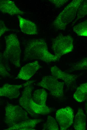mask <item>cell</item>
<instances>
[{"mask_svg": "<svg viewBox=\"0 0 87 130\" xmlns=\"http://www.w3.org/2000/svg\"><path fill=\"white\" fill-rule=\"evenodd\" d=\"M60 58L49 52L46 42L42 39L30 40L25 45V61L37 60L49 63L58 61Z\"/></svg>", "mask_w": 87, "mask_h": 130, "instance_id": "obj_1", "label": "cell"}, {"mask_svg": "<svg viewBox=\"0 0 87 130\" xmlns=\"http://www.w3.org/2000/svg\"><path fill=\"white\" fill-rule=\"evenodd\" d=\"M33 89L32 84L25 87L19 100L20 105L32 116L49 114L51 111L50 108L46 106L38 104L34 101L32 96Z\"/></svg>", "mask_w": 87, "mask_h": 130, "instance_id": "obj_2", "label": "cell"}, {"mask_svg": "<svg viewBox=\"0 0 87 130\" xmlns=\"http://www.w3.org/2000/svg\"><path fill=\"white\" fill-rule=\"evenodd\" d=\"M5 48L2 54L4 58L15 66H20L21 50L20 43L16 35L10 34L4 37Z\"/></svg>", "mask_w": 87, "mask_h": 130, "instance_id": "obj_3", "label": "cell"}, {"mask_svg": "<svg viewBox=\"0 0 87 130\" xmlns=\"http://www.w3.org/2000/svg\"><path fill=\"white\" fill-rule=\"evenodd\" d=\"M83 1L73 0L68 4L53 22L54 26L58 30H64L67 25L74 19L78 8Z\"/></svg>", "mask_w": 87, "mask_h": 130, "instance_id": "obj_4", "label": "cell"}, {"mask_svg": "<svg viewBox=\"0 0 87 130\" xmlns=\"http://www.w3.org/2000/svg\"><path fill=\"white\" fill-rule=\"evenodd\" d=\"M5 111L4 123L9 127L29 119L27 112L18 105L8 104Z\"/></svg>", "mask_w": 87, "mask_h": 130, "instance_id": "obj_5", "label": "cell"}, {"mask_svg": "<svg viewBox=\"0 0 87 130\" xmlns=\"http://www.w3.org/2000/svg\"><path fill=\"white\" fill-rule=\"evenodd\" d=\"M52 48L54 55L60 58L73 50V39L70 35L60 34L53 40Z\"/></svg>", "mask_w": 87, "mask_h": 130, "instance_id": "obj_6", "label": "cell"}, {"mask_svg": "<svg viewBox=\"0 0 87 130\" xmlns=\"http://www.w3.org/2000/svg\"><path fill=\"white\" fill-rule=\"evenodd\" d=\"M58 79L52 76H45L37 85L48 90L52 96L60 97L63 95L64 83L59 81Z\"/></svg>", "mask_w": 87, "mask_h": 130, "instance_id": "obj_7", "label": "cell"}, {"mask_svg": "<svg viewBox=\"0 0 87 130\" xmlns=\"http://www.w3.org/2000/svg\"><path fill=\"white\" fill-rule=\"evenodd\" d=\"M74 113L72 109L69 106L61 108L56 111V119L60 130H66L70 126L73 122Z\"/></svg>", "mask_w": 87, "mask_h": 130, "instance_id": "obj_8", "label": "cell"}, {"mask_svg": "<svg viewBox=\"0 0 87 130\" xmlns=\"http://www.w3.org/2000/svg\"><path fill=\"white\" fill-rule=\"evenodd\" d=\"M35 81H29L19 84H5L0 87V97H5L10 99L16 98L20 95V89L21 88L31 84Z\"/></svg>", "mask_w": 87, "mask_h": 130, "instance_id": "obj_9", "label": "cell"}, {"mask_svg": "<svg viewBox=\"0 0 87 130\" xmlns=\"http://www.w3.org/2000/svg\"><path fill=\"white\" fill-rule=\"evenodd\" d=\"M40 68L37 61L27 64L21 68L17 78L23 80H28Z\"/></svg>", "mask_w": 87, "mask_h": 130, "instance_id": "obj_10", "label": "cell"}, {"mask_svg": "<svg viewBox=\"0 0 87 130\" xmlns=\"http://www.w3.org/2000/svg\"><path fill=\"white\" fill-rule=\"evenodd\" d=\"M50 70L52 76L57 79L62 80L64 83L68 85L73 83L78 77L77 75L62 71L56 66L51 67Z\"/></svg>", "mask_w": 87, "mask_h": 130, "instance_id": "obj_11", "label": "cell"}, {"mask_svg": "<svg viewBox=\"0 0 87 130\" xmlns=\"http://www.w3.org/2000/svg\"><path fill=\"white\" fill-rule=\"evenodd\" d=\"M0 11L11 15H19L24 13L17 7L14 2L9 0H0Z\"/></svg>", "mask_w": 87, "mask_h": 130, "instance_id": "obj_12", "label": "cell"}, {"mask_svg": "<svg viewBox=\"0 0 87 130\" xmlns=\"http://www.w3.org/2000/svg\"><path fill=\"white\" fill-rule=\"evenodd\" d=\"M19 26L21 31L28 35H35L38 33L37 26L34 22L25 19L20 15H18Z\"/></svg>", "mask_w": 87, "mask_h": 130, "instance_id": "obj_13", "label": "cell"}, {"mask_svg": "<svg viewBox=\"0 0 87 130\" xmlns=\"http://www.w3.org/2000/svg\"><path fill=\"white\" fill-rule=\"evenodd\" d=\"M42 121L41 119H28L24 120L5 130H34L36 125Z\"/></svg>", "mask_w": 87, "mask_h": 130, "instance_id": "obj_14", "label": "cell"}, {"mask_svg": "<svg viewBox=\"0 0 87 130\" xmlns=\"http://www.w3.org/2000/svg\"><path fill=\"white\" fill-rule=\"evenodd\" d=\"M74 128L76 130L86 129V116L82 108L78 109L74 119Z\"/></svg>", "mask_w": 87, "mask_h": 130, "instance_id": "obj_15", "label": "cell"}, {"mask_svg": "<svg viewBox=\"0 0 87 130\" xmlns=\"http://www.w3.org/2000/svg\"><path fill=\"white\" fill-rule=\"evenodd\" d=\"M47 93L44 89L36 90L33 93L32 98L36 104L42 106L46 105Z\"/></svg>", "mask_w": 87, "mask_h": 130, "instance_id": "obj_16", "label": "cell"}, {"mask_svg": "<svg viewBox=\"0 0 87 130\" xmlns=\"http://www.w3.org/2000/svg\"><path fill=\"white\" fill-rule=\"evenodd\" d=\"M87 97V83L81 84L78 88L73 95V97L77 102H79L84 101Z\"/></svg>", "mask_w": 87, "mask_h": 130, "instance_id": "obj_17", "label": "cell"}, {"mask_svg": "<svg viewBox=\"0 0 87 130\" xmlns=\"http://www.w3.org/2000/svg\"><path fill=\"white\" fill-rule=\"evenodd\" d=\"M8 62L0 52V76L3 77L10 76L8 72L10 68Z\"/></svg>", "mask_w": 87, "mask_h": 130, "instance_id": "obj_18", "label": "cell"}, {"mask_svg": "<svg viewBox=\"0 0 87 130\" xmlns=\"http://www.w3.org/2000/svg\"><path fill=\"white\" fill-rule=\"evenodd\" d=\"M42 130H58V123L55 119L50 116H48L46 122L43 124Z\"/></svg>", "mask_w": 87, "mask_h": 130, "instance_id": "obj_19", "label": "cell"}, {"mask_svg": "<svg viewBox=\"0 0 87 130\" xmlns=\"http://www.w3.org/2000/svg\"><path fill=\"white\" fill-rule=\"evenodd\" d=\"M86 20L74 26L73 30L78 35L80 36H87V21Z\"/></svg>", "mask_w": 87, "mask_h": 130, "instance_id": "obj_20", "label": "cell"}, {"mask_svg": "<svg viewBox=\"0 0 87 130\" xmlns=\"http://www.w3.org/2000/svg\"><path fill=\"white\" fill-rule=\"evenodd\" d=\"M87 58H84L74 64L70 70L71 71L86 70L87 68Z\"/></svg>", "mask_w": 87, "mask_h": 130, "instance_id": "obj_21", "label": "cell"}, {"mask_svg": "<svg viewBox=\"0 0 87 130\" xmlns=\"http://www.w3.org/2000/svg\"><path fill=\"white\" fill-rule=\"evenodd\" d=\"M87 0H85L80 4L77 11V20L84 17L87 14Z\"/></svg>", "mask_w": 87, "mask_h": 130, "instance_id": "obj_22", "label": "cell"}, {"mask_svg": "<svg viewBox=\"0 0 87 130\" xmlns=\"http://www.w3.org/2000/svg\"><path fill=\"white\" fill-rule=\"evenodd\" d=\"M10 30L6 26L4 22L0 19V37L6 32Z\"/></svg>", "mask_w": 87, "mask_h": 130, "instance_id": "obj_23", "label": "cell"}, {"mask_svg": "<svg viewBox=\"0 0 87 130\" xmlns=\"http://www.w3.org/2000/svg\"><path fill=\"white\" fill-rule=\"evenodd\" d=\"M57 8L61 7L66 2H68V0H49Z\"/></svg>", "mask_w": 87, "mask_h": 130, "instance_id": "obj_24", "label": "cell"}, {"mask_svg": "<svg viewBox=\"0 0 87 130\" xmlns=\"http://www.w3.org/2000/svg\"><path fill=\"white\" fill-rule=\"evenodd\" d=\"M1 103H2V102H1L0 101V105H1Z\"/></svg>", "mask_w": 87, "mask_h": 130, "instance_id": "obj_25", "label": "cell"}, {"mask_svg": "<svg viewBox=\"0 0 87 130\" xmlns=\"http://www.w3.org/2000/svg\"><path fill=\"white\" fill-rule=\"evenodd\" d=\"M1 78H0V80L1 79Z\"/></svg>", "mask_w": 87, "mask_h": 130, "instance_id": "obj_26", "label": "cell"}]
</instances>
